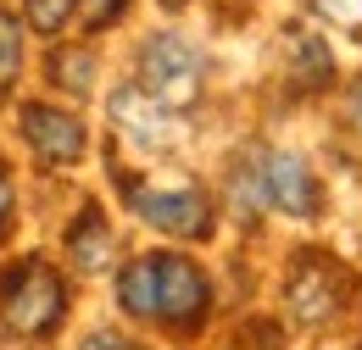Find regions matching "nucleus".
<instances>
[{"instance_id": "obj_1", "label": "nucleus", "mask_w": 362, "mask_h": 350, "mask_svg": "<svg viewBox=\"0 0 362 350\" xmlns=\"http://www.w3.org/2000/svg\"><path fill=\"white\" fill-rule=\"evenodd\" d=\"M62 306H67V289L56 278V267L45 262H23L0 278V322L6 334H23V339H40L62 322Z\"/></svg>"}, {"instance_id": "obj_2", "label": "nucleus", "mask_w": 362, "mask_h": 350, "mask_svg": "<svg viewBox=\"0 0 362 350\" xmlns=\"http://www.w3.org/2000/svg\"><path fill=\"white\" fill-rule=\"evenodd\" d=\"M201 73H206L201 50L179 34H151L139 44V89L168 111H179L201 95Z\"/></svg>"}, {"instance_id": "obj_3", "label": "nucleus", "mask_w": 362, "mask_h": 350, "mask_svg": "<svg viewBox=\"0 0 362 350\" xmlns=\"http://www.w3.org/2000/svg\"><path fill=\"white\" fill-rule=\"evenodd\" d=\"M346 267L334 262V256H323V251H301L296 262H290V278H284V311L296 317V322H329L334 311L346 306Z\"/></svg>"}, {"instance_id": "obj_4", "label": "nucleus", "mask_w": 362, "mask_h": 350, "mask_svg": "<svg viewBox=\"0 0 362 350\" xmlns=\"http://www.w3.org/2000/svg\"><path fill=\"white\" fill-rule=\"evenodd\" d=\"M129 206L173 239H206L212 234V206L201 189H134L129 183Z\"/></svg>"}, {"instance_id": "obj_5", "label": "nucleus", "mask_w": 362, "mask_h": 350, "mask_svg": "<svg viewBox=\"0 0 362 350\" xmlns=\"http://www.w3.org/2000/svg\"><path fill=\"white\" fill-rule=\"evenodd\" d=\"M156 272H162V306H156V317L168 328H201V317L212 306L206 272L189 256H156Z\"/></svg>"}, {"instance_id": "obj_6", "label": "nucleus", "mask_w": 362, "mask_h": 350, "mask_svg": "<svg viewBox=\"0 0 362 350\" xmlns=\"http://www.w3.org/2000/svg\"><path fill=\"white\" fill-rule=\"evenodd\" d=\"M23 139L50 167H73L84 156V123L73 111H56V106H23Z\"/></svg>"}, {"instance_id": "obj_7", "label": "nucleus", "mask_w": 362, "mask_h": 350, "mask_svg": "<svg viewBox=\"0 0 362 350\" xmlns=\"http://www.w3.org/2000/svg\"><path fill=\"white\" fill-rule=\"evenodd\" d=\"M262 183H268V206H279L284 217H317V206H323L313 167L301 156H290V150L262 156Z\"/></svg>"}, {"instance_id": "obj_8", "label": "nucleus", "mask_w": 362, "mask_h": 350, "mask_svg": "<svg viewBox=\"0 0 362 350\" xmlns=\"http://www.w3.org/2000/svg\"><path fill=\"white\" fill-rule=\"evenodd\" d=\"M117 301L129 317H156L162 306V272H156V256H139V262L123 267V278H117Z\"/></svg>"}, {"instance_id": "obj_9", "label": "nucleus", "mask_w": 362, "mask_h": 350, "mask_svg": "<svg viewBox=\"0 0 362 350\" xmlns=\"http://www.w3.org/2000/svg\"><path fill=\"white\" fill-rule=\"evenodd\" d=\"M67 251H73V262L84 272H100L112 262V228L100 217V206H84V217L73 222V234H67Z\"/></svg>"}, {"instance_id": "obj_10", "label": "nucleus", "mask_w": 362, "mask_h": 350, "mask_svg": "<svg viewBox=\"0 0 362 350\" xmlns=\"http://www.w3.org/2000/svg\"><path fill=\"white\" fill-rule=\"evenodd\" d=\"M112 117L134 133V139H145V145L156 139V128H168V106H156L145 89H123V95L112 100Z\"/></svg>"}, {"instance_id": "obj_11", "label": "nucleus", "mask_w": 362, "mask_h": 350, "mask_svg": "<svg viewBox=\"0 0 362 350\" xmlns=\"http://www.w3.org/2000/svg\"><path fill=\"white\" fill-rule=\"evenodd\" d=\"M290 78L301 89H323L334 78V56H329V44L313 40V34H296L290 40Z\"/></svg>"}, {"instance_id": "obj_12", "label": "nucleus", "mask_w": 362, "mask_h": 350, "mask_svg": "<svg viewBox=\"0 0 362 350\" xmlns=\"http://www.w3.org/2000/svg\"><path fill=\"white\" fill-rule=\"evenodd\" d=\"M50 73L73 89V95H90V84H95V56H90V50H56V56H50Z\"/></svg>"}, {"instance_id": "obj_13", "label": "nucleus", "mask_w": 362, "mask_h": 350, "mask_svg": "<svg viewBox=\"0 0 362 350\" xmlns=\"http://www.w3.org/2000/svg\"><path fill=\"white\" fill-rule=\"evenodd\" d=\"M78 6H84V0H23V17H28L34 34H62Z\"/></svg>"}, {"instance_id": "obj_14", "label": "nucleus", "mask_w": 362, "mask_h": 350, "mask_svg": "<svg viewBox=\"0 0 362 350\" xmlns=\"http://www.w3.org/2000/svg\"><path fill=\"white\" fill-rule=\"evenodd\" d=\"M17 67H23V28H17V17L0 6V89L17 78Z\"/></svg>"}, {"instance_id": "obj_15", "label": "nucleus", "mask_w": 362, "mask_h": 350, "mask_svg": "<svg viewBox=\"0 0 362 350\" xmlns=\"http://www.w3.org/2000/svg\"><path fill=\"white\" fill-rule=\"evenodd\" d=\"M123 11H129V0H84V6H78V17H84V34H100V28H112Z\"/></svg>"}, {"instance_id": "obj_16", "label": "nucleus", "mask_w": 362, "mask_h": 350, "mask_svg": "<svg viewBox=\"0 0 362 350\" xmlns=\"http://www.w3.org/2000/svg\"><path fill=\"white\" fill-rule=\"evenodd\" d=\"M78 350H129V339H123V334H112V328H100V334H90Z\"/></svg>"}, {"instance_id": "obj_17", "label": "nucleus", "mask_w": 362, "mask_h": 350, "mask_svg": "<svg viewBox=\"0 0 362 350\" xmlns=\"http://www.w3.org/2000/svg\"><path fill=\"white\" fill-rule=\"evenodd\" d=\"M11 222V178H6V162H0V234Z\"/></svg>"}, {"instance_id": "obj_18", "label": "nucleus", "mask_w": 362, "mask_h": 350, "mask_svg": "<svg viewBox=\"0 0 362 350\" xmlns=\"http://www.w3.org/2000/svg\"><path fill=\"white\" fill-rule=\"evenodd\" d=\"M351 123H357V128H362V78H357V84H351Z\"/></svg>"}, {"instance_id": "obj_19", "label": "nucleus", "mask_w": 362, "mask_h": 350, "mask_svg": "<svg viewBox=\"0 0 362 350\" xmlns=\"http://www.w3.org/2000/svg\"><path fill=\"white\" fill-rule=\"evenodd\" d=\"M162 6H168V11H179V6H184V0H162Z\"/></svg>"}]
</instances>
